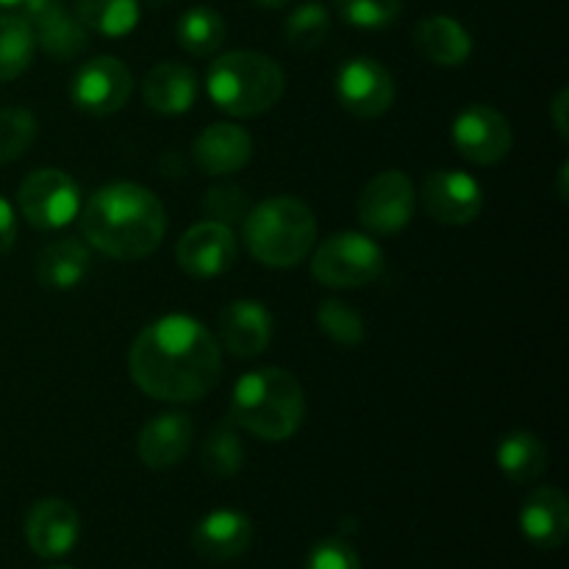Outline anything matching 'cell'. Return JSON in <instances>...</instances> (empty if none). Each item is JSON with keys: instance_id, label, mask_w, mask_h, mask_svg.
I'll list each match as a JSON object with an SVG mask.
<instances>
[{"instance_id": "15", "label": "cell", "mask_w": 569, "mask_h": 569, "mask_svg": "<svg viewBox=\"0 0 569 569\" xmlns=\"http://www.w3.org/2000/svg\"><path fill=\"white\" fill-rule=\"evenodd\" d=\"M81 537V517L67 500L44 498L26 517V542L39 559H61Z\"/></svg>"}, {"instance_id": "37", "label": "cell", "mask_w": 569, "mask_h": 569, "mask_svg": "<svg viewBox=\"0 0 569 569\" xmlns=\"http://www.w3.org/2000/svg\"><path fill=\"white\" fill-rule=\"evenodd\" d=\"M559 198L567 200V161L561 164V170H559Z\"/></svg>"}, {"instance_id": "7", "label": "cell", "mask_w": 569, "mask_h": 569, "mask_svg": "<svg viewBox=\"0 0 569 569\" xmlns=\"http://www.w3.org/2000/svg\"><path fill=\"white\" fill-rule=\"evenodd\" d=\"M17 206L28 226L39 231H59L81 214V187L70 172L59 167H42L28 172L17 192Z\"/></svg>"}, {"instance_id": "14", "label": "cell", "mask_w": 569, "mask_h": 569, "mask_svg": "<svg viewBox=\"0 0 569 569\" xmlns=\"http://www.w3.org/2000/svg\"><path fill=\"white\" fill-rule=\"evenodd\" d=\"M422 203L442 226H470L483 209V189L470 172L433 170L422 183Z\"/></svg>"}, {"instance_id": "40", "label": "cell", "mask_w": 569, "mask_h": 569, "mask_svg": "<svg viewBox=\"0 0 569 569\" xmlns=\"http://www.w3.org/2000/svg\"><path fill=\"white\" fill-rule=\"evenodd\" d=\"M164 3H170V0H148V6H153V9H161Z\"/></svg>"}, {"instance_id": "6", "label": "cell", "mask_w": 569, "mask_h": 569, "mask_svg": "<svg viewBox=\"0 0 569 569\" xmlns=\"http://www.w3.org/2000/svg\"><path fill=\"white\" fill-rule=\"evenodd\" d=\"M387 267L383 250L367 233L342 231L328 237L311 259V276L331 289H361L378 281Z\"/></svg>"}, {"instance_id": "10", "label": "cell", "mask_w": 569, "mask_h": 569, "mask_svg": "<svg viewBox=\"0 0 569 569\" xmlns=\"http://www.w3.org/2000/svg\"><path fill=\"white\" fill-rule=\"evenodd\" d=\"M415 181L403 170L378 172L359 194V220L378 237L403 231L415 217Z\"/></svg>"}, {"instance_id": "25", "label": "cell", "mask_w": 569, "mask_h": 569, "mask_svg": "<svg viewBox=\"0 0 569 569\" xmlns=\"http://www.w3.org/2000/svg\"><path fill=\"white\" fill-rule=\"evenodd\" d=\"M76 17L89 33L122 39L139 26V0H76Z\"/></svg>"}, {"instance_id": "26", "label": "cell", "mask_w": 569, "mask_h": 569, "mask_svg": "<svg viewBox=\"0 0 569 569\" xmlns=\"http://www.w3.org/2000/svg\"><path fill=\"white\" fill-rule=\"evenodd\" d=\"M228 28L222 20L220 11L209 9V6H192V9L183 11L176 22V39L189 56H214L217 50L226 44Z\"/></svg>"}, {"instance_id": "2", "label": "cell", "mask_w": 569, "mask_h": 569, "mask_svg": "<svg viewBox=\"0 0 569 569\" xmlns=\"http://www.w3.org/2000/svg\"><path fill=\"white\" fill-rule=\"evenodd\" d=\"M81 233L98 253L114 261H137L161 244L167 211L156 192L142 183H106L83 203Z\"/></svg>"}, {"instance_id": "32", "label": "cell", "mask_w": 569, "mask_h": 569, "mask_svg": "<svg viewBox=\"0 0 569 569\" xmlns=\"http://www.w3.org/2000/svg\"><path fill=\"white\" fill-rule=\"evenodd\" d=\"M337 11L359 31H383L403 14V0H337Z\"/></svg>"}, {"instance_id": "12", "label": "cell", "mask_w": 569, "mask_h": 569, "mask_svg": "<svg viewBox=\"0 0 569 569\" xmlns=\"http://www.w3.org/2000/svg\"><path fill=\"white\" fill-rule=\"evenodd\" d=\"M17 14L28 22L33 42L56 61H72L89 48V31L64 0H22Z\"/></svg>"}, {"instance_id": "5", "label": "cell", "mask_w": 569, "mask_h": 569, "mask_svg": "<svg viewBox=\"0 0 569 569\" xmlns=\"http://www.w3.org/2000/svg\"><path fill=\"white\" fill-rule=\"evenodd\" d=\"M206 92L211 103L237 120L261 117L283 98L287 76L281 64L256 50H231L217 56L206 72Z\"/></svg>"}, {"instance_id": "38", "label": "cell", "mask_w": 569, "mask_h": 569, "mask_svg": "<svg viewBox=\"0 0 569 569\" xmlns=\"http://www.w3.org/2000/svg\"><path fill=\"white\" fill-rule=\"evenodd\" d=\"M256 6H261V9H281V6H287L289 0H253Z\"/></svg>"}, {"instance_id": "28", "label": "cell", "mask_w": 569, "mask_h": 569, "mask_svg": "<svg viewBox=\"0 0 569 569\" xmlns=\"http://www.w3.org/2000/svg\"><path fill=\"white\" fill-rule=\"evenodd\" d=\"M33 33L20 14H0V83L14 81L31 67Z\"/></svg>"}, {"instance_id": "35", "label": "cell", "mask_w": 569, "mask_h": 569, "mask_svg": "<svg viewBox=\"0 0 569 569\" xmlns=\"http://www.w3.org/2000/svg\"><path fill=\"white\" fill-rule=\"evenodd\" d=\"M17 242V217L14 206L0 194V256L9 253Z\"/></svg>"}, {"instance_id": "36", "label": "cell", "mask_w": 569, "mask_h": 569, "mask_svg": "<svg viewBox=\"0 0 569 569\" xmlns=\"http://www.w3.org/2000/svg\"><path fill=\"white\" fill-rule=\"evenodd\" d=\"M567 109H569V92H567V89H561V92L556 94V100H553V126H556V131H559L561 139L569 137Z\"/></svg>"}, {"instance_id": "31", "label": "cell", "mask_w": 569, "mask_h": 569, "mask_svg": "<svg viewBox=\"0 0 569 569\" xmlns=\"http://www.w3.org/2000/svg\"><path fill=\"white\" fill-rule=\"evenodd\" d=\"M39 133L37 117L20 106L0 109V164L22 159Z\"/></svg>"}, {"instance_id": "39", "label": "cell", "mask_w": 569, "mask_h": 569, "mask_svg": "<svg viewBox=\"0 0 569 569\" xmlns=\"http://www.w3.org/2000/svg\"><path fill=\"white\" fill-rule=\"evenodd\" d=\"M20 3L22 0H0V6H3V9H17Z\"/></svg>"}, {"instance_id": "4", "label": "cell", "mask_w": 569, "mask_h": 569, "mask_svg": "<svg viewBox=\"0 0 569 569\" xmlns=\"http://www.w3.org/2000/svg\"><path fill=\"white\" fill-rule=\"evenodd\" d=\"M242 239L250 256L272 270H292L309 259L317 244V217L292 194H276L250 206L242 220Z\"/></svg>"}, {"instance_id": "11", "label": "cell", "mask_w": 569, "mask_h": 569, "mask_svg": "<svg viewBox=\"0 0 569 569\" xmlns=\"http://www.w3.org/2000/svg\"><path fill=\"white\" fill-rule=\"evenodd\" d=\"M337 100L348 114L376 120L395 103V78L387 67L370 56L345 61L337 72Z\"/></svg>"}, {"instance_id": "34", "label": "cell", "mask_w": 569, "mask_h": 569, "mask_svg": "<svg viewBox=\"0 0 569 569\" xmlns=\"http://www.w3.org/2000/svg\"><path fill=\"white\" fill-rule=\"evenodd\" d=\"M306 569H361V559L353 545L345 542L342 537H331L311 548Z\"/></svg>"}, {"instance_id": "24", "label": "cell", "mask_w": 569, "mask_h": 569, "mask_svg": "<svg viewBox=\"0 0 569 569\" xmlns=\"http://www.w3.org/2000/svg\"><path fill=\"white\" fill-rule=\"evenodd\" d=\"M548 445L531 431H511L506 433L495 450L498 470L509 478L511 483H533L548 470Z\"/></svg>"}, {"instance_id": "33", "label": "cell", "mask_w": 569, "mask_h": 569, "mask_svg": "<svg viewBox=\"0 0 569 569\" xmlns=\"http://www.w3.org/2000/svg\"><path fill=\"white\" fill-rule=\"evenodd\" d=\"M203 211L209 220L222 222V226H237L248 217L250 211V198L242 187H233V183H220V187H211L203 194Z\"/></svg>"}, {"instance_id": "3", "label": "cell", "mask_w": 569, "mask_h": 569, "mask_svg": "<svg viewBox=\"0 0 569 569\" xmlns=\"http://www.w3.org/2000/svg\"><path fill=\"white\" fill-rule=\"evenodd\" d=\"M231 422L264 442H287L306 417V395L298 378L281 367L244 372L231 392Z\"/></svg>"}, {"instance_id": "29", "label": "cell", "mask_w": 569, "mask_h": 569, "mask_svg": "<svg viewBox=\"0 0 569 569\" xmlns=\"http://www.w3.org/2000/svg\"><path fill=\"white\" fill-rule=\"evenodd\" d=\"M331 33V14L322 3L309 0V3L298 6L292 14L283 22V37L292 50H315L326 42Z\"/></svg>"}, {"instance_id": "19", "label": "cell", "mask_w": 569, "mask_h": 569, "mask_svg": "<svg viewBox=\"0 0 569 569\" xmlns=\"http://www.w3.org/2000/svg\"><path fill=\"white\" fill-rule=\"evenodd\" d=\"M253 156V137L233 122H214L192 142V161L203 176H233Z\"/></svg>"}, {"instance_id": "27", "label": "cell", "mask_w": 569, "mask_h": 569, "mask_svg": "<svg viewBox=\"0 0 569 569\" xmlns=\"http://www.w3.org/2000/svg\"><path fill=\"white\" fill-rule=\"evenodd\" d=\"M200 465H203L206 476L220 478V481L242 472L244 442L239 428L231 422V417L211 426L209 437L203 439V448H200Z\"/></svg>"}, {"instance_id": "18", "label": "cell", "mask_w": 569, "mask_h": 569, "mask_svg": "<svg viewBox=\"0 0 569 569\" xmlns=\"http://www.w3.org/2000/svg\"><path fill=\"white\" fill-rule=\"evenodd\" d=\"M253 533V522L248 515L237 509H217L194 526L192 548L200 559L226 565L248 553Z\"/></svg>"}, {"instance_id": "1", "label": "cell", "mask_w": 569, "mask_h": 569, "mask_svg": "<svg viewBox=\"0 0 569 569\" xmlns=\"http://www.w3.org/2000/svg\"><path fill=\"white\" fill-rule=\"evenodd\" d=\"M128 367L133 383L153 400L198 403L220 383L222 350L200 320L167 315L139 331Z\"/></svg>"}, {"instance_id": "9", "label": "cell", "mask_w": 569, "mask_h": 569, "mask_svg": "<svg viewBox=\"0 0 569 569\" xmlns=\"http://www.w3.org/2000/svg\"><path fill=\"white\" fill-rule=\"evenodd\" d=\"M133 92V76L117 56H94L83 61L70 83L76 109L92 117L117 114Z\"/></svg>"}, {"instance_id": "30", "label": "cell", "mask_w": 569, "mask_h": 569, "mask_svg": "<svg viewBox=\"0 0 569 569\" xmlns=\"http://www.w3.org/2000/svg\"><path fill=\"white\" fill-rule=\"evenodd\" d=\"M317 326L331 342L342 345V348H356L367 337L365 320H361L359 311L339 298L322 300L320 309H317Z\"/></svg>"}, {"instance_id": "21", "label": "cell", "mask_w": 569, "mask_h": 569, "mask_svg": "<svg viewBox=\"0 0 569 569\" xmlns=\"http://www.w3.org/2000/svg\"><path fill=\"white\" fill-rule=\"evenodd\" d=\"M142 98L148 109L156 114L178 117L187 114L198 100V76L192 67L178 64V61H161L144 76Z\"/></svg>"}, {"instance_id": "17", "label": "cell", "mask_w": 569, "mask_h": 569, "mask_svg": "<svg viewBox=\"0 0 569 569\" xmlns=\"http://www.w3.org/2000/svg\"><path fill=\"white\" fill-rule=\"evenodd\" d=\"M194 439L192 417L183 411H161L144 422L137 439L139 461L150 470H170L187 459Z\"/></svg>"}, {"instance_id": "41", "label": "cell", "mask_w": 569, "mask_h": 569, "mask_svg": "<svg viewBox=\"0 0 569 569\" xmlns=\"http://www.w3.org/2000/svg\"><path fill=\"white\" fill-rule=\"evenodd\" d=\"M48 569H72V567H48Z\"/></svg>"}, {"instance_id": "20", "label": "cell", "mask_w": 569, "mask_h": 569, "mask_svg": "<svg viewBox=\"0 0 569 569\" xmlns=\"http://www.w3.org/2000/svg\"><path fill=\"white\" fill-rule=\"evenodd\" d=\"M520 531L531 545L542 550H556L569 537V503L565 492L556 487H539L522 500Z\"/></svg>"}, {"instance_id": "22", "label": "cell", "mask_w": 569, "mask_h": 569, "mask_svg": "<svg viewBox=\"0 0 569 569\" xmlns=\"http://www.w3.org/2000/svg\"><path fill=\"white\" fill-rule=\"evenodd\" d=\"M415 48L437 67H461L472 53V37L448 14L422 17L415 26Z\"/></svg>"}, {"instance_id": "8", "label": "cell", "mask_w": 569, "mask_h": 569, "mask_svg": "<svg viewBox=\"0 0 569 569\" xmlns=\"http://www.w3.org/2000/svg\"><path fill=\"white\" fill-rule=\"evenodd\" d=\"M450 139L456 150L478 167L500 164L515 144L511 122L487 103H472L461 109L450 126Z\"/></svg>"}, {"instance_id": "16", "label": "cell", "mask_w": 569, "mask_h": 569, "mask_svg": "<svg viewBox=\"0 0 569 569\" xmlns=\"http://www.w3.org/2000/svg\"><path fill=\"white\" fill-rule=\"evenodd\" d=\"M222 345L237 359H253L272 342V315L259 300H231L217 317Z\"/></svg>"}, {"instance_id": "13", "label": "cell", "mask_w": 569, "mask_h": 569, "mask_svg": "<svg viewBox=\"0 0 569 569\" xmlns=\"http://www.w3.org/2000/svg\"><path fill=\"white\" fill-rule=\"evenodd\" d=\"M239 244L228 226L203 220L189 228L176 244V259L181 270L192 278L226 276L237 264Z\"/></svg>"}, {"instance_id": "23", "label": "cell", "mask_w": 569, "mask_h": 569, "mask_svg": "<svg viewBox=\"0 0 569 569\" xmlns=\"http://www.w3.org/2000/svg\"><path fill=\"white\" fill-rule=\"evenodd\" d=\"M89 267H92V253H89V244L81 239H56L48 248L39 253L37 267V281L44 289H53V292H67V289L81 287L83 278L89 276Z\"/></svg>"}]
</instances>
